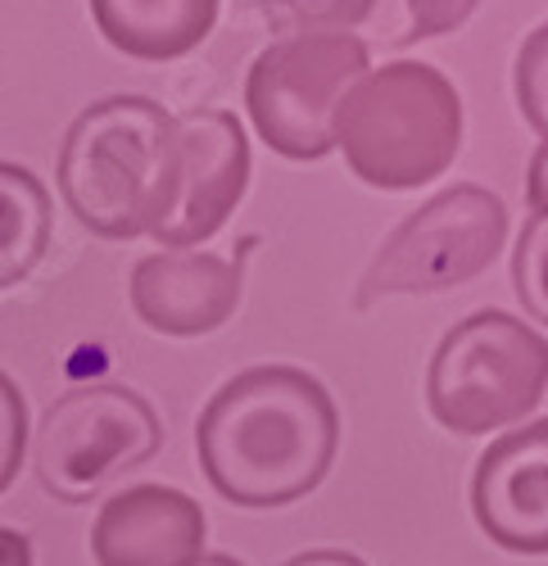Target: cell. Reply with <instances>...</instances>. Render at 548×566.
<instances>
[{
  "mask_svg": "<svg viewBox=\"0 0 548 566\" xmlns=\"http://www.w3.org/2000/svg\"><path fill=\"white\" fill-rule=\"evenodd\" d=\"M368 69V45L354 32H295L272 41L245 77L254 132L295 164L331 155V118Z\"/></svg>",
  "mask_w": 548,
  "mask_h": 566,
  "instance_id": "cell-6",
  "label": "cell"
},
{
  "mask_svg": "<svg viewBox=\"0 0 548 566\" xmlns=\"http://www.w3.org/2000/svg\"><path fill=\"white\" fill-rule=\"evenodd\" d=\"M91 19L114 51L164 64L191 55L218 23V0H91Z\"/></svg>",
  "mask_w": 548,
  "mask_h": 566,
  "instance_id": "cell-12",
  "label": "cell"
},
{
  "mask_svg": "<svg viewBox=\"0 0 548 566\" xmlns=\"http://www.w3.org/2000/svg\"><path fill=\"white\" fill-rule=\"evenodd\" d=\"M340 449V408L304 367L263 363L232 376L196 421L204 481L236 507L299 503L327 481Z\"/></svg>",
  "mask_w": 548,
  "mask_h": 566,
  "instance_id": "cell-1",
  "label": "cell"
},
{
  "mask_svg": "<svg viewBox=\"0 0 548 566\" xmlns=\"http://www.w3.org/2000/svg\"><path fill=\"white\" fill-rule=\"evenodd\" d=\"M408 10H413V36H444L476 10V0H408Z\"/></svg>",
  "mask_w": 548,
  "mask_h": 566,
  "instance_id": "cell-18",
  "label": "cell"
},
{
  "mask_svg": "<svg viewBox=\"0 0 548 566\" xmlns=\"http://www.w3.org/2000/svg\"><path fill=\"white\" fill-rule=\"evenodd\" d=\"M245 291V263L204 250H164L131 268L127 300L155 336H209L232 322Z\"/></svg>",
  "mask_w": 548,
  "mask_h": 566,
  "instance_id": "cell-10",
  "label": "cell"
},
{
  "mask_svg": "<svg viewBox=\"0 0 548 566\" xmlns=\"http://www.w3.org/2000/svg\"><path fill=\"white\" fill-rule=\"evenodd\" d=\"M508 241V205L485 186H449L408 213L377 250L354 295L372 308L390 295H440L481 276Z\"/></svg>",
  "mask_w": 548,
  "mask_h": 566,
  "instance_id": "cell-7",
  "label": "cell"
},
{
  "mask_svg": "<svg viewBox=\"0 0 548 566\" xmlns=\"http://www.w3.org/2000/svg\"><path fill=\"white\" fill-rule=\"evenodd\" d=\"M177 123V191L155 227L164 250H196L236 213L250 191V140L232 109H187Z\"/></svg>",
  "mask_w": 548,
  "mask_h": 566,
  "instance_id": "cell-8",
  "label": "cell"
},
{
  "mask_svg": "<svg viewBox=\"0 0 548 566\" xmlns=\"http://www.w3.org/2000/svg\"><path fill=\"white\" fill-rule=\"evenodd\" d=\"M0 566H36L32 539L14 526H0Z\"/></svg>",
  "mask_w": 548,
  "mask_h": 566,
  "instance_id": "cell-20",
  "label": "cell"
},
{
  "mask_svg": "<svg viewBox=\"0 0 548 566\" xmlns=\"http://www.w3.org/2000/svg\"><path fill=\"white\" fill-rule=\"evenodd\" d=\"M204 507L172 485H127L101 503L91 526L96 566H196L204 557Z\"/></svg>",
  "mask_w": 548,
  "mask_h": 566,
  "instance_id": "cell-11",
  "label": "cell"
},
{
  "mask_svg": "<svg viewBox=\"0 0 548 566\" xmlns=\"http://www.w3.org/2000/svg\"><path fill=\"white\" fill-rule=\"evenodd\" d=\"M55 172L86 231L105 241L155 235L177 191V123L150 96H105L68 123Z\"/></svg>",
  "mask_w": 548,
  "mask_h": 566,
  "instance_id": "cell-2",
  "label": "cell"
},
{
  "mask_svg": "<svg viewBox=\"0 0 548 566\" xmlns=\"http://www.w3.org/2000/svg\"><path fill=\"white\" fill-rule=\"evenodd\" d=\"M282 566H368V562L354 557V553H345V548H308V553H295V557L282 562Z\"/></svg>",
  "mask_w": 548,
  "mask_h": 566,
  "instance_id": "cell-21",
  "label": "cell"
},
{
  "mask_svg": "<svg viewBox=\"0 0 548 566\" xmlns=\"http://www.w3.org/2000/svg\"><path fill=\"white\" fill-rule=\"evenodd\" d=\"M282 10L313 32H349L354 23L368 19L372 0H282Z\"/></svg>",
  "mask_w": 548,
  "mask_h": 566,
  "instance_id": "cell-17",
  "label": "cell"
},
{
  "mask_svg": "<svg viewBox=\"0 0 548 566\" xmlns=\"http://www.w3.org/2000/svg\"><path fill=\"white\" fill-rule=\"evenodd\" d=\"M51 231L55 200L45 181L23 164L0 159V291L32 276L41 254L51 250Z\"/></svg>",
  "mask_w": 548,
  "mask_h": 566,
  "instance_id": "cell-13",
  "label": "cell"
},
{
  "mask_svg": "<svg viewBox=\"0 0 548 566\" xmlns=\"http://www.w3.org/2000/svg\"><path fill=\"white\" fill-rule=\"evenodd\" d=\"M548 395V340L530 322L481 308L431 354L426 408L453 436H494L526 421Z\"/></svg>",
  "mask_w": 548,
  "mask_h": 566,
  "instance_id": "cell-4",
  "label": "cell"
},
{
  "mask_svg": "<svg viewBox=\"0 0 548 566\" xmlns=\"http://www.w3.org/2000/svg\"><path fill=\"white\" fill-rule=\"evenodd\" d=\"M32 440V421H28V399L14 386L10 371H0V494H6L23 467Z\"/></svg>",
  "mask_w": 548,
  "mask_h": 566,
  "instance_id": "cell-16",
  "label": "cell"
},
{
  "mask_svg": "<svg viewBox=\"0 0 548 566\" xmlns=\"http://www.w3.org/2000/svg\"><path fill=\"white\" fill-rule=\"evenodd\" d=\"M476 526L508 553H548V417L504 431L472 476Z\"/></svg>",
  "mask_w": 548,
  "mask_h": 566,
  "instance_id": "cell-9",
  "label": "cell"
},
{
  "mask_svg": "<svg viewBox=\"0 0 548 566\" xmlns=\"http://www.w3.org/2000/svg\"><path fill=\"white\" fill-rule=\"evenodd\" d=\"M164 444V421L131 386L96 381L60 395L41 412L32 467L41 490L60 503H91L123 471L141 467Z\"/></svg>",
  "mask_w": 548,
  "mask_h": 566,
  "instance_id": "cell-5",
  "label": "cell"
},
{
  "mask_svg": "<svg viewBox=\"0 0 548 566\" xmlns=\"http://www.w3.org/2000/svg\"><path fill=\"white\" fill-rule=\"evenodd\" d=\"M513 286L530 322H548V218H530L513 254Z\"/></svg>",
  "mask_w": 548,
  "mask_h": 566,
  "instance_id": "cell-14",
  "label": "cell"
},
{
  "mask_svg": "<svg viewBox=\"0 0 548 566\" xmlns=\"http://www.w3.org/2000/svg\"><path fill=\"white\" fill-rule=\"evenodd\" d=\"M331 146L377 191H418L463 150V96L422 60L368 69L331 118Z\"/></svg>",
  "mask_w": 548,
  "mask_h": 566,
  "instance_id": "cell-3",
  "label": "cell"
},
{
  "mask_svg": "<svg viewBox=\"0 0 548 566\" xmlns=\"http://www.w3.org/2000/svg\"><path fill=\"white\" fill-rule=\"evenodd\" d=\"M526 205H530V218H548V136L539 140V150L530 155V168H526Z\"/></svg>",
  "mask_w": 548,
  "mask_h": 566,
  "instance_id": "cell-19",
  "label": "cell"
},
{
  "mask_svg": "<svg viewBox=\"0 0 548 566\" xmlns=\"http://www.w3.org/2000/svg\"><path fill=\"white\" fill-rule=\"evenodd\" d=\"M517 105H521V118L539 136H548V23H539L521 41V55H517Z\"/></svg>",
  "mask_w": 548,
  "mask_h": 566,
  "instance_id": "cell-15",
  "label": "cell"
},
{
  "mask_svg": "<svg viewBox=\"0 0 548 566\" xmlns=\"http://www.w3.org/2000/svg\"><path fill=\"white\" fill-rule=\"evenodd\" d=\"M196 566H245V562H236V557H226V553H204Z\"/></svg>",
  "mask_w": 548,
  "mask_h": 566,
  "instance_id": "cell-22",
  "label": "cell"
}]
</instances>
